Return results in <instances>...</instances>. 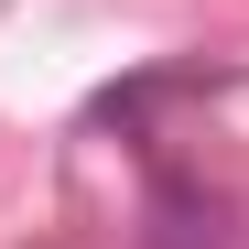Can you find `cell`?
<instances>
[{"instance_id": "6da1fadb", "label": "cell", "mask_w": 249, "mask_h": 249, "mask_svg": "<svg viewBox=\"0 0 249 249\" xmlns=\"http://www.w3.org/2000/svg\"><path fill=\"white\" fill-rule=\"evenodd\" d=\"M141 249H238V206L195 174H162L152 184V238Z\"/></svg>"}]
</instances>
